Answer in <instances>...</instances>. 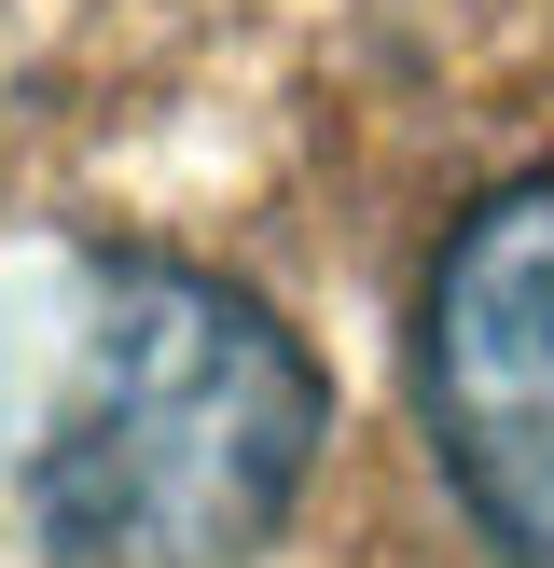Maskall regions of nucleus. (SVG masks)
<instances>
[{
    "label": "nucleus",
    "instance_id": "f03ea898",
    "mask_svg": "<svg viewBox=\"0 0 554 568\" xmlns=\"http://www.w3.org/2000/svg\"><path fill=\"white\" fill-rule=\"evenodd\" d=\"M416 403L485 555L554 568V166L499 181L443 236L416 305Z\"/></svg>",
    "mask_w": 554,
    "mask_h": 568
},
{
    "label": "nucleus",
    "instance_id": "f257e3e1",
    "mask_svg": "<svg viewBox=\"0 0 554 568\" xmlns=\"http://www.w3.org/2000/svg\"><path fill=\"white\" fill-rule=\"evenodd\" d=\"M319 361L208 264H98L70 375L28 444V541L55 568H249L319 471Z\"/></svg>",
    "mask_w": 554,
    "mask_h": 568
}]
</instances>
